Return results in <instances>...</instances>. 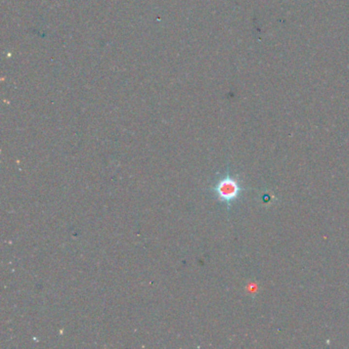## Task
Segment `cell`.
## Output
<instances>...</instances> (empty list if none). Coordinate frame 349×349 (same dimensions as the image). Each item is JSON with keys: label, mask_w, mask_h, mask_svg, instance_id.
Masks as SVG:
<instances>
[{"label": "cell", "mask_w": 349, "mask_h": 349, "mask_svg": "<svg viewBox=\"0 0 349 349\" xmlns=\"http://www.w3.org/2000/svg\"><path fill=\"white\" fill-rule=\"evenodd\" d=\"M245 190L246 188L243 187L240 179L237 176L232 175L230 170H226L224 174L218 177L211 187V192L214 194L216 199L224 204L229 211L232 206L240 199Z\"/></svg>", "instance_id": "cell-1"}]
</instances>
